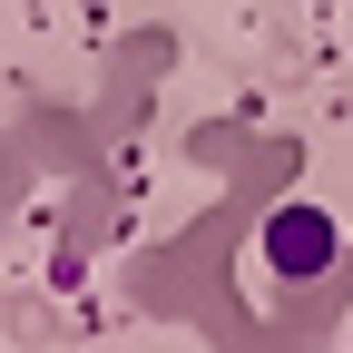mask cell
I'll use <instances>...</instances> for the list:
<instances>
[{
  "label": "cell",
  "mask_w": 353,
  "mask_h": 353,
  "mask_svg": "<svg viewBox=\"0 0 353 353\" xmlns=\"http://www.w3.org/2000/svg\"><path fill=\"white\" fill-rule=\"evenodd\" d=\"M275 255H285V265H324L334 245H324V226H314V216H285V226H275Z\"/></svg>",
  "instance_id": "cell-1"
}]
</instances>
